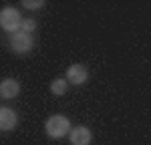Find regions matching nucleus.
<instances>
[{"label":"nucleus","instance_id":"1","mask_svg":"<svg viewBox=\"0 0 151 145\" xmlns=\"http://www.w3.org/2000/svg\"><path fill=\"white\" fill-rule=\"evenodd\" d=\"M73 129V125H70L69 117H65V115H50L47 121H45V133H47V137L50 139H63V137H67Z\"/></svg>","mask_w":151,"mask_h":145},{"label":"nucleus","instance_id":"2","mask_svg":"<svg viewBox=\"0 0 151 145\" xmlns=\"http://www.w3.org/2000/svg\"><path fill=\"white\" fill-rule=\"evenodd\" d=\"M22 22H24L22 14L16 8H12V6H4L2 8V12H0V26H2L4 32H8V34L18 32L22 28Z\"/></svg>","mask_w":151,"mask_h":145},{"label":"nucleus","instance_id":"3","mask_svg":"<svg viewBox=\"0 0 151 145\" xmlns=\"http://www.w3.org/2000/svg\"><path fill=\"white\" fill-rule=\"evenodd\" d=\"M8 45H10V50L14 52V55L22 57V55H28V52L35 48V40H32V36H30V34H26V32H22V30H18V32L10 34Z\"/></svg>","mask_w":151,"mask_h":145},{"label":"nucleus","instance_id":"4","mask_svg":"<svg viewBox=\"0 0 151 145\" xmlns=\"http://www.w3.org/2000/svg\"><path fill=\"white\" fill-rule=\"evenodd\" d=\"M67 81H69L70 85H75V87L85 85L87 81H89V69H87L83 62L70 65L69 69H67Z\"/></svg>","mask_w":151,"mask_h":145},{"label":"nucleus","instance_id":"5","mask_svg":"<svg viewBox=\"0 0 151 145\" xmlns=\"http://www.w3.org/2000/svg\"><path fill=\"white\" fill-rule=\"evenodd\" d=\"M20 91H22L20 81H16V79H12V77H6V79L0 81V97H2L4 101L16 99V97L20 95Z\"/></svg>","mask_w":151,"mask_h":145},{"label":"nucleus","instance_id":"6","mask_svg":"<svg viewBox=\"0 0 151 145\" xmlns=\"http://www.w3.org/2000/svg\"><path fill=\"white\" fill-rule=\"evenodd\" d=\"M69 141H70V145H91V141H93V131L87 125H77V127L70 129Z\"/></svg>","mask_w":151,"mask_h":145},{"label":"nucleus","instance_id":"7","mask_svg":"<svg viewBox=\"0 0 151 145\" xmlns=\"http://www.w3.org/2000/svg\"><path fill=\"white\" fill-rule=\"evenodd\" d=\"M16 125H18V113L10 107L0 109V131L8 133L12 129H16Z\"/></svg>","mask_w":151,"mask_h":145},{"label":"nucleus","instance_id":"8","mask_svg":"<svg viewBox=\"0 0 151 145\" xmlns=\"http://www.w3.org/2000/svg\"><path fill=\"white\" fill-rule=\"evenodd\" d=\"M69 87H70V83L67 81V77H57V79H52V83H50L48 89H50V93H52V95L63 97V95H67Z\"/></svg>","mask_w":151,"mask_h":145},{"label":"nucleus","instance_id":"9","mask_svg":"<svg viewBox=\"0 0 151 145\" xmlns=\"http://www.w3.org/2000/svg\"><path fill=\"white\" fill-rule=\"evenodd\" d=\"M47 6L45 0H22V8L26 10H42Z\"/></svg>","mask_w":151,"mask_h":145},{"label":"nucleus","instance_id":"10","mask_svg":"<svg viewBox=\"0 0 151 145\" xmlns=\"http://www.w3.org/2000/svg\"><path fill=\"white\" fill-rule=\"evenodd\" d=\"M36 28H38V22H36L35 18H24V22H22V32H26V34H32Z\"/></svg>","mask_w":151,"mask_h":145}]
</instances>
